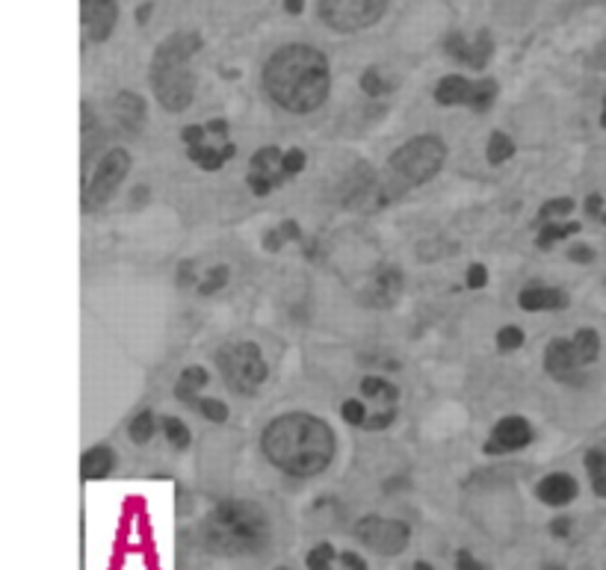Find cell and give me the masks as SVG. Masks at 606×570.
<instances>
[{"label":"cell","mask_w":606,"mask_h":570,"mask_svg":"<svg viewBox=\"0 0 606 570\" xmlns=\"http://www.w3.org/2000/svg\"><path fill=\"white\" fill-rule=\"evenodd\" d=\"M216 364H219V373L226 378L228 390H235L240 397H252L270 373L261 349L254 343H228V346L219 349Z\"/></svg>","instance_id":"cell-6"},{"label":"cell","mask_w":606,"mask_h":570,"mask_svg":"<svg viewBox=\"0 0 606 570\" xmlns=\"http://www.w3.org/2000/svg\"><path fill=\"white\" fill-rule=\"evenodd\" d=\"M264 455L282 474L296 479L320 476L334 458V432L332 425L320 417L296 414L275 417L264 429Z\"/></svg>","instance_id":"cell-1"},{"label":"cell","mask_w":606,"mask_h":570,"mask_svg":"<svg viewBox=\"0 0 606 570\" xmlns=\"http://www.w3.org/2000/svg\"><path fill=\"white\" fill-rule=\"evenodd\" d=\"M388 10V0H320V19L338 33L373 27Z\"/></svg>","instance_id":"cell-8"},{"label":"cell","mask_w":606,"mask_h":570,"mask_svg":"<svg viewBox=\"0 0 606 570\" xmlns=\"http://www.w3.org/2000/svg\"><path fill=\"white\" fill-rule=\"evenodd\" d=\"M574 352H578L580 364H595L597 352H601V338H597L595 329H580L574 334Z\"/></svg>","instance_id":"cell-23"},{"label":"cell","mask_w":606,"mask_h":570,"mask_svg":"<svg viewBox=\"0 0 606 570\" xmlns=\"http://www.w3.org/2000/svg\"><path fill=\"white\" fill-rule=\"evenodd\" d=\"M146 198H148V190L146 186H139L137 193H134V202H146Z\"/></svg>","instance_id":"cell-52"},{"label":"cell","mask_w":606,"mask_h":570,"mask_svg":"<svg viewBox=\"0 0 606 570\" xmlns=\"http://www.w3.org/2000/svg\"><path fill=\"white\" fill-rule=\"evenodd\" d=\"M113 110H116L118 125L125 127L127 134H137L146 125V101L137 92H118Z\"/></svg>","instance_id":"cell-17"},{"label":"cell","mask_w":606,"mask_h":570,"mask_svg":"<svg viewBox=\"0 0 606 570\" xmlns=\"http://www.w3.org/2000/svg\"><path fill=\"white\" fill-rule=\"evenodd\" d=\"M512 155H515V142H512L506 134H491V139H489V160H491V163H494V166L506 163Z\"/></svg>","instance_id":"cell-30"},{"label":"cell","mask_w":606,"mask_h":570,"mask_svg":"<svg viewBox=\"0 0 606 570\" xmlns=\"http://www.w3.org/2000/svg\"><path fill=\"white\" fill-rule=\"evenodd\" d=\"M578 479L568 474H550L536 485V497L550 509H562V505L578 500Z\"/></svg>","instance_id":"cell-16"},{"label":"cell","mask_w":606,"mask_h":570,"mask_svg":"<svg viewBox=\"0 0 606 570\" xmlns=\"http://www.w3.org/2000/svg\"><path fill=\"white\" fill-rule=\"evenodd\" d=\"M411 570H435V565H432V561H414V568Z\"/></svg>","instance_id":"cell-51"},{"label":"cell","mask_w":606,"mask_h":570,"mask_svg":"<svg viewBox=\"0 0 606 570\" xmlns=\"http://www.w3.org/2000/svg\"><path fill=\"white\" fill-rule=\"evenodd\" d=\"M127 172H130V155L125 148H113L101 157L95 172L89 174L87 186H83V207L87 210H99L118 193V186L125 184Z\"/></svg>","instance_id":"cell-7"},{"label":"cell","mask_w":606,"mask_h":570,"mask_svg":"<svg viewBox=\"0 0 606 570\" xmlns=\"http://www.w3.org/2000/svg\"><path fill=\"white\" fill-rule=\"evenodd\" d=\"M498 346L500 352H515V349L524 346V331L518 326H503L498 331Z\"/></svg>","instance_id":"cell-31"},{"label":"cell","mask_w":606,"mask_h":570,"mask_svg":"<svg viewBox=\"0 0 606 570\" xmlns=\"http://www.w3.org/2000/svg\"><path fill=\"white\" fill-rule=\"evenodd\" d=\"M580 367L583 364H580L578 352H574V340H550L548 352H545V369H548L550 376L557 378V381H571V378L578 376Z\"/></svg>","instance_id":"cell-15"},{"label":"cell","mask_w":606,"mask_h":570,"mask_svg":"<svg viewBox=\"0 0 606 570\" xmlns=\"http://www.w3.org/2000/svg\"><path fill=\"white\" fill-rule=\"evenodd\" d=\"M529 444H533V425H529L524 417H503V420L494 425V432H491V441L485 444V453H518V449H524V446Z\"/></svg>","instance_id":"cell-12"},{"label":"cell","mask_w":606,"mask_h":570,"mask_svg":"<svg viewBox=\"0 0 606 570\" xmlns=\"http://www.w3.org/2000/svg\"><path fill=\"white\" fill-rule=\"evenodd\" d=\"M498 98V83L494 80H480V83H470V80L450 75L435 87V101L444 106H470L473 113H489L491 104Z\"/></svg>","instance_id":"cell-10"},{"label":"cell","mask_w":606,"mask_h":570,"mask_svg":"<svg viewBox=\"0 0 606 570\" xmlns=\"http://www.w3.org/2000/svg\"><path fill=\"white\" fill-rule=\"evenodd\" d=\"M518 305L524 310H562L568 308V296L562 290H553V287H541V284H533L527 290H521Z\"/></svg>","instance_id":"cell-19"},{"label":"cell","mask_w":606,"mask_h":570,"mask_svg":"<svg viewBox=\"0 0 606 570\" xmlns=\"http://www.w3.org/2000/svg\"><path fill=\"white\" fill-rule=\"evenodd\" d=\"M113 467H116V453L110 449V446H92L83 453L80 458V474L87 482H99V479H107L113 474Z\"/></svg>","instance_id":"cell-18"},{"label":"cell","mask_w":606,"mask_h":570,"mask_svg":"<svg viewBox=\"0 0 606 570\" xmlns=\"http://www.w3.org/2000/svg\"><path fill=\"white\" fill-rule=\"evenodd\" d=\"M444 160H447V146L441 142L438 136H414L405 146L393 151L388 169L381 174V184H385L391 198H400L405 190L430 184L432 178L444 169Z\"/></svg>","instance_id":"cell-5"},{"label":"cell","mask_w":606,"mask_h":570,"mask_svg":"<svg viewBox=\"0 0 606 570\" xmlns=\"http://www.w3.org/2000/svg\"><path fill=\"white\" fill-rule=\"evenodd\" d=\"M489 284V270L482 266V263H473L468 270V287H473V290H482Z\"/></svg>","instance_id":"cell-39"},{"label":"cell","mask_w":606,"mask_h":570,"mask_svg":"<svg viewBox=\"0 0 606 570\" xmlns=\"http://www.w3.org/2000/svg\"><path fill=\"white\" fill-rule=\"evenodd\" d=\"M341 414L346 423H353V425H364L367 423V414H364V402L362 399H346L341 408Z\"/></svg>","instance_id":"cell-34"},{"label":"cell","mask_w":606,"mask_h":570,"mask_svg":"<svg viewBox=\"0 0 606 570\" xmlns=\"http://www.w3.org/2000/svg\"><path fill=\"white\" fill-rule=\"evenodd\" d=\"M273 526L258 503L226 500L207 514L198 526V542L210 556L219 559H249L270 547Z\"/></svg>","instance_id":"cell-3"},{"label":"cell","mask_w":606,"mask_h":570,"mask_svg":"<svg viewBox=\"0 0 606 570\" xmlns=\"http://www.w3.org/2000/svg\"><path fill=\"white\" fill-rule=\"evenodd\" d=\"M586 470L592 479V491L597 497H606V453L604 449H592L586 453Z\"/></svg>","instance_id":"cell-24"},{"label":"cell","mask_w":606,"mask_h":570,"mask_svg":"<svg viewBox=\"0 0 606 570\" xmlns=\"http://www.w3.org/2000/svg\"><path fill=\"white\" fill-rule=\"evenodd\" d=\"M571 210H574V202H571V198H553V202H548L545 207H541V213H538V216L548 223L550 216H568Z\"/></svg>","instance_id":"cell-37"},{"label":"cell","mask_w":606,"mask_h":570,"mask_svg":"<svg viewBox=\"0 0 606 570\" xmlns=\"http://www.w3.org/2000/svg\"><path fill=\"white\" fill-rule=\"evenodd\" d=\"M148 15H151V3H146V7H139V10H137V21H139V24H146Z\"/></svg>","instance_id":"cell-50"},{"label":"cell","mask_w":606,"mask_h":570,"mask_svg":"<svg viewBox=\"0 0 606 570\" xmlns=\"http://www.w3.org/2000/svg\"><path fill=\"white\" fill-rule=\"evenodd\" d=\"M402 290V275L400 272H381V275H376V281H373L370 293L364 296L367 299V305H391L397 296H400Z\"/></svg>","instance_id":"cell-22"},{"label":"cell","mask_w":606,"mask_h":570,"mask_svg":"<svg viewBox=\"0 0 606 570\" xmlns=\"http://www.w3.org/2000/svg\"><path fill=\"white\" fill-rule=\"evenodd\" d=\"M249 186H252L254 195H270L275 190V184L270 178H261V174H249Z\"/></svg>","instance_id":"cell-41"},{"label":"cell","mask_w":606,"mask_h":570,"mask_svg":"<svg viewBox=\"0 0 606 570\" xmlns=\"http://www.w3.org/2000/svg\"><path fill=\"white\" fill-rule=\"evenodd\" d=\"M178 284H181V287H186V284H193V266H190V263H184V266H181Z\"/></svg>","instance_id":"cell-48"},{"label":"cell","mask_w":606,"mask_h":570,"mask_svg":"<svg viewBox=\"0 0 606 570\" xmlns=\"http://www.w3.org/2000/svg\"><path fill=\"white\" fill-rule=\"evenodd\" d=\"M444 48H447V54H450V57H456L459 62H465V66L485 68V62H489L494 45H491L489 30H482L480 36H477V42H465V36H461V33H450V36H447V42H444Z\"/></svg>","instance_id":"cell-14"},{"label":"cell","mask_w":606,"mask_h":570,"mask_svg":"<svg viewBox=\"0 0 606 570\" xmlns=\"http://www.w3.org/2000/svg\"><path fill=\"white\" fill-rule=\"evenodd\" d=\"M338 561H341L346 570H370V568H367V561H364L362 556H358V552H353V550H343L341 559H338Z\"/></svg>","instance_id":"cell-40"},{"label":"cell","mask_w":606,"mask_h":570,"mask_svg":"<svg viewBox=\"0 0 606 570\" xmlns=\"http://www.w3.org/2000/svg\"><path fill=\"white\" fill-rule=\"evenodd\" d=\"M226 284H228V266H216V270L207 275L205 284L198 287V293H202V296H214V293L222 290Z\"/></svg>","instance_id":"cell-32"},{"label":"cell","mask_w":606,"mask_h":570,"mask_svg":"<svg viewBox=\"0 0 606 570\" xmlns=\"http://www.w3.org/2000/svg\"><path fill=\"white\" fill-rule=\"evenodd\" d=\"M588 66H592V68H604V71H606V42H604V45H601V48L595 50V54H592V57H588Z\"/></svg>","instance_id":"cell-45"},{"label":"cell","mask_w":606,"mask_h":570,"mask_svg":"<svg viewBox=\"0 0 606 570\" xmlns=\"http://www.w3.org/2000/svg\"><path fill=\"white\" fill-rule=\"evenodd\" d=\"M282 160H284V155L275 146L261 148V151H254V155H252V174L270 178L275 186H282L284 181H287Z\"/></svg>","instance_id":"cell-20"},{"label":"cell","mask_w":606,"mask_h":570,"mask_svg":"<svg viewBox=\"0 0 606 570\" xmlns=\"http://www.w3.org/2000/svg\"><path fill=\"white\" fill-rule=\"evenodd\" d=\"M550 535H553V538H568V535H571V521H568V517L550 521Z\"/></svg>","instance_id":"cell-42"},{"label":"cell","mask_w":606,"mask_h":570,"mask_svg":"<svg viewBox=\"0 0 606 570\" xmlns=\"http://www.w3.org/2000/svg\"><path fill=\"white\" fill-rule=\"evenodd\" d=\"M284 174L287 178H294V174H299L305 169V151H299V148H290V151H284Z\"/></svg>","instance_id":"cell-36"},{"label":"cell","mask_w":606,"mask_h":570,"mask_svg":"<svg viewBox=\"0 0 606 570\" xmlns=\"http://www.w3.org/2000/svg\"><path fill=\"white\" fill-rule=\"evenodd\" d=\"M586 210L588 216H604V213H601V195H588Z\"/></svg>","instance_id":"cell-47"},{"label":"cell","mask_w":606,"mask_h":570,"mask_svg":"<svg viewBox=\"0 0 606 570\" xmlns=\"http://www.w3.org/2000/svg\"><path fill=\"white\" fill-rule=\"evenodd\" d=\"M127 432H130V441H134V444H148V441L155 437V417H151V411H142V414L134 417Z\"/></svg>","instance_id":"cell-28"},{"label":"cell","mask_w":606,"mask_h":570,"mask_svg":"<svg viewBox=\"0 0 606 570\" xmlns=\"http://www.w3.org/2000/svg\"><path fill=\"white\" fill-rule=\"evenodd\" d=\"M601 219H604V225H606V213H604V216H601Z\"/></svg>","instance_id":"cell-56"},{"label":"cell","mask_w":606,"mask_h":570,"mask_svg":"<svg viewBox=\"0 0 606 570\" xmlns=\"http://www.w3.org/2000/svg\"><path fill=\"white\" fill-rule=\"evenodd\" d=\"M163 435L175 449H186L190 446V429L184 425V420H178V417H163Z\"/></svg>","instance_id":"cell-27"},{"label":"cell","mask_w":606,"mask_h":570,"mask_svg":"<svg viewBox=\"0 0 606 570\" xmlns=\"http://www.w3.org/2000/svg\"><path fill=\"white\" fill-rule=\"evenodd\" d=\"M278 233H282L284 240H299V225H296V223H284L282 228H278Z\"/></svg>","instance_id":"cell-46"},{"label":"cell","mask_w":606,"mask_h":570,"mask_svg":"<svg viewBox=\"0 0 606 570\" xmlns=\"http://www.w3.org/2000/svg\"><path fill=\"white\" fill-rule=\"evenodd\" d=\"M198 48H202L198 33H175L157 48L151 59V87L160 106L169 113H184L193 104L196 75L190 68V59L196 57Z\"/></svg>","instance_id":"cell-4"},{"label":"cell","mask_w":606,"mask_h":570,"mask_svg":"<svg viewBox=\"0 0 606 570\" xmlns=\"http://www.w3.org/2000/svg\"><path fill=\"white\" fill-rule=\"evenodd\" d=\"M601 125L606 127V98H604V113H601Z\"/></svg>","instance_id":"cell-54"},{"label":"cell","mask_w":606,"mask_h":570,"mask_svg":"<svg viewBox=\"0 0 606 570\" xmlns=\"http://www.w3.org/2000/svg\"><path fill=\"white\" fill-rule=\"evenodd\" d=\"M456 570H489L485 568V561H480L470 550H459L456 552Z\"/></svg>","instance_id":"cell-38"},{"label":"cell","mask_w":606,"mask_h":570,"mask_svg":"<svg viewBox=\"0 0 606 570\" xmlns=\"http://www.w3.org/2000/svg\"><path fill=\"white\" fill-rule=\"evenodd\" d=\"M284 10L299 15V12H302V0H284Z\"/></svg>","instance_id":"cell-49"},{"label":"cell","mask_w":606,"mask_h":570,"mask_svg":"<svg viewBox=\"0 0 606 570\" xmlns=\"http://www.w3.org/2000/svg\"><path fill=\"white\" fill-rule=\"evenodd\" d=\"M207 127L202 125H190L181 130V139L186 142V155L190 160L198 166V169H205V172H216V169H222V166L237 155L235 142H228V139H207Z\"/></svg>","instance_id":"cell-11"},{"label":"cell","mask_w":606,"mask_h":570,"mask_svg":"<svg viewBox=\"0 0 606 570\" xmlns=\"http://www.w3.org/2000/svg\"><path fill=\"white\" fill-rule=\"evenodd\" d=\"M198 411H202L210 423H226L228 420V406L226 402H219V399H202Z\"/></svg>","instance_id":"cell-33"},{"label":"cell","mask_w":606,"mask_h":570,"mask_svg":"<svg viewBox=\"0 0 606 570\" xmlns=\"http://www.w3.org/2000/svg\"><path fill=\"white\" fill-rule=\"evenodd\" d=\"M362 397L388 399V402H393V399H397V387L379 376H364L362 378Z\"/></svg>","instance_id":"cell-26"},{"label":"cell","mask_w":606,"mask_h":570,"mask_svg":"<svg viewBox=\"0 0 606 570\" xmlns=\"http://www.w3.org/2000/svg\"><path fill=\"white\" fill-rule=\"evenodd\" d=\"M362 89L367 92V95L379 98L381 92H388V87H385V80H381V75L376 71V68H367L362 75Z\"/></svg>","instance_id":"cell-35"},{"label":"cell","mask_w":606,"mask_h":570,"mask_svg":"<svg viewBox=\"0 0 606 570\" xmlns=\"http://www.w3.org/2000/svg\"><path fill=\"white\" fill-rule=\"evenodd\" d=\"M393 414H397L393 408H391V411H385V414H376L370 420V423H364V429H385V425H388L393 420Z\"/></svg>","instance_id":"cell-44"},{"label":"cell","mask_w":606,"mask_h":570,"mask_svg":"<svg viewBox=\"0 0 606 570\" xmlns=\"http://www.w3.org/2000/svg\"><path fill=\"white\" fill-rule=\"evenodd\" d=\"M580 225L578 223H568V225H545L541 233H538V249H550L557 240H568L571 233H578Z\"/></svg>","instance_id":"cell-29"},{"label":"cell","mask_w":606,"mask_h":570,"mask_svg":"<svg viewBox=\"0 0 606 570\" xmlns=\"http://www.w3.org/2000/svg\"><path fill=\"white\" fill-rule=\"evenodd\" d=\"M568 261L592 263L595 261V252H592V249H586V246H578V249H571V252H568Z\"/></svg>","instance_id":"cell-43"},{"label":"cell","mask_w":606,"mask_h":570,"mask_svg":"<svg viewBox=\"0 0 606 570\" xmlns=\"http://www.w3.org/2000/svg\"><path fill=\"white\" fill-rule=\"evenodd\" d=\"M264 89L287 113H313L325 104L332 89L329 59L311 45H287L275 50L264 68Z\"/></svg>","instance_id":"cell-2"},{"label":"cell","mask_w":606,"mask_h":570,"mask_svg":"<svg viewBox=\"0 0 606 570\" xmlns=\"http://www.w3.org/2000/svg\"><path fill=\"white\" fill-rule=\"evenodd\" d=\"M541 570H565V568H562V565H553V561H550V565H545V568H541Z\"/></svg>","instance_id":"cell-53"},{"label":"cell","mask_w":606,"mask_h":570,"mask_svg":"<svg viewBox=\"0 0 606 570\" xmlns=\"http://www.w3.org/2000/svg\"><path fill=\"white\" fill-rule=\"evenodd\" d=\"M355 538L367 547V550L379 552V556H400L405 552L411 542L409 523L391 521V517H379V514H367L355 523Z\"/></svg>","instance_id":"cell-9"},{"label":"cell","mask_w":606,"mask_h":570,"mask_svg":"<svg viewBox=\"0 0 606 570\" xmlns=\"http://www.w3.org/2000/svg\"><path fill=\"white\" fill-rule=\"evenodd\" d=\"M338 559H341V552L334 550L329 542H323V544H317V547H311V550H308V556H305V568H308V570H332L334 561H338Z\"/></svg>","instance_id":"cell-25"},{"label":"cell","mask_w":606,"mask_h":570,"mask_svg":"<svg viewBox=\"0 0 606 570\" xmlns=\"http://www.w3.org/2000/svg\"><path fill=\"white\" fill-rule=\"evenodd\" d=\"M80 19H83L89 39L107 42L118 19L116 0H80Z\"/></svg>","instance_id":"cell-13"},{"label":"cell","mask_w":606,"mask_h":570,"mask_svg":"<svg viewBox=\"0 0 606 570\" xmlns=\"http://www.w3.org/2000/svg\"><path fill=\"white\" fill-rule=\"evenodd\" d=\"M210 381V376H207L205 367H186L184 373H181V381H178L175 387V397L184 402V406L190 408H198L202 406V399L196 397L198 390Z\"/></svg>","instance_id":"cell-21"},{"label":"cell","mask_w":606,"mask_h":570,"mask_svg":"<svg viewBox=\"0 0 606 570\" xmlns=\"http://www.w3.org/2000/svg\"><path fill=\"white\" fill-rule=\"evenodd\" d=\"M273 570H294V568H273Z\"/></svg>","instance_id":"cell-55"}]
</instances>
